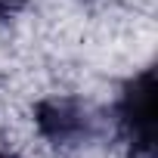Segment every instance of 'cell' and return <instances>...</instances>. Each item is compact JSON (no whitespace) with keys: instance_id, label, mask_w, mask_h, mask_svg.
Masks as SVG:
<instances>
[{"instance_id":"cell-1","label":"cell","mask_w":158,"mask_h":158,"mask_svg":"<svg viewBox=\"0 0 158 158\" xmlns=\"http://www.w3.org/2000/svg\"><path fill=\"white\" fill-rule=\"evenodd\" d=\"M37 124L56 146H81L99 136V118L77 99H50L37 106Z\"/></svg>"},{"instance_id":"cell-2","label":"cell","mask_w":158,"mask_h":158,"mask_svg":"<svg viewBox=\"0 0 158 158\" xmlns=\"http://www.w3.org/2000/svg\"><path fill=\"white\" fill-rule=\"evenodd\" d=\"M118 115L130 146L139 152H149L155 143V71L152 68H146L127 84Z\"/></svg>"},{"instance_id":"cell-3","label":"cell","mask_w":158,"mask_h":158,"mask_svg":"<svg viewBox=\"0 0 158 158\" xmlns=\"http://www.w3.org/2000/svg\"><path fill=\"white\" fill-rule=\"evenodd\" d=\"M6 13H10V0H0V19H3Z\"/></svg>"},{"instance_id":"cell-4","label":"cell","mask_w":158,"mask_h":158,"mask_svg":"<svg viewBox=\"0 0 158 158\" xmlns=\"http://www.w3.org/2000/svg\"><path fill=\"white\" fill-rule=\"evenodd\" d=\"M0 158H16V155H0Z\"/></svg>"}]
</instances>
